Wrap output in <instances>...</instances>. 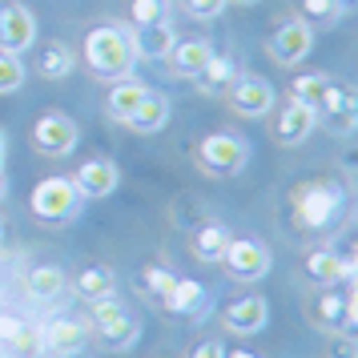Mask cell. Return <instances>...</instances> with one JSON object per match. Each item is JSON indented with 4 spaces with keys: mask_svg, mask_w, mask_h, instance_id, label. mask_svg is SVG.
I'll return each instance as SVG.
<instances>
[{
    "mask_svg": "<svg viewBox=\"0 0 358 358\" xmlns=\"http://www.w3.org/2000/svg\"><path fill=\"white\" fill-rule=\"evenodd\" d=\"M85 65L97 81H125L133 77V49H129V24H93L85 33Z\"/></svg>",
    "mask_w": 358,
    "mask_h": 358,
    "instance_id": "6da1fadb",
    "label": "cell"
},
{
    "mask_svg": "<svg viewBox=\"0 0 358 358\" xmlns=\"http://www.w3.org/2000/svg\"><path fill=\"white\" fill-rule=\"evenodd\" d=\"M290 197H294V217H298L302 234L326 229L342 213V206H346V194H342V185H334V181H306Z\"/></svg>",
    "mask_w": 358,
    "mask_h": 358,
    "instance_id": "7a4b0ae2",
    "label": "cell"
},
{
    "mask_svg": "<svg viewBox=\"0 0 358 358\" xmlns=\"http://www.w3.org/2000/svg\"><path fill=\"white\" fill-rule=\"evenodd\" d=\"M250 165V141L234 133H210L197 141V169L210 178H238Z\"/></svg>",
    "mask_w": 358,
    "mask_h": 358,
    "instance_id": "3957f363",
    "label": "cell"
},
{
    "mask_svg": "<svg viewBox=\"0 0 358 358\" xmlns=\"http://www.w3.org/2000/svg\"><path fill=\"white\" fill-rule=\"evenodd\" d=\"M355 318H358L355 282H346L342 294L334 286H322V294H314V302H310V322L318 326L322 334H350Z\"/></svg>",
    "mask_w": 358,
    "mask_h": 358,
    "instance_id": "277c9868",
    "label": "cell"
},
{
    "mask_svg": "<svg viewBox=\"0 0 358 358\" xmlns=\"http://www.w3.org/2000/svg\"><path fill=\"white\" fill-rule=\"evenodd\" d=\"M29 206H33V213L41 222H69V217L81 213L85 197L73 185V178H45V181H36Z\"/></svg>",
    "mask_w": 358,
    "mask_h": 358,
    "instance_id": "5b68a950",
    "label": "cell"
},
{
    "mask_svg": "<svg viewBox=\"0 0 358 358\" xmlns=\"http://www.w3.org/2000/svg\"><path fill=\"white\" fill-rule=\"evenodd\" d=\"M77 141H81V129H77V121L65 113H45L36 117L33 133H29V145L36 149V153H45V157H69L73 149H77Z\"/></svg>",
    "mask_w": 358,
    "mask_h": 358,
    "instance_id": "8992f818",
    "label": "cell"
},
{
    "mask_svg": "<svg viewBox=\"0 0 358 358\" xmlns=\"http://www.w3.org/2000/svg\"><path fill=\"white\" fill-rule=\"evenodd\" d=\"M222 270H226L234 282H262V278L270 274V250L262 242H254V238H229L226 254H222V262H217Z\"/></svg>",
    "mask_w": 358,
    "mask_h": 358,
    "instance_id": "52a82bcc",
    "label": "cell"
},
{
    "mask_svg": "<svg viewBox=\"0 0 358 358\" xmlns=\"http://www.w3.org/2000/svg\"><path fill=\"white\" fill-rule=\"evenodd\" d=\"M266 52L274 57L278 65H302L310 52H314V24H306V20L298 17V20H282L274 33H270V41H266Z\"/></svg>",
    "mask_w": 358,
    "mask_h": 358,
    "instance_id": "ba28073f",
    "label": "cell"
},
{
    "mask_svg": "<svg viewBox=\"0 0 358 358\" xmlns=\"http://www.w3.org/2000/svg\"><path fill=\"white\" fill-rule=\"evenodd\" d=\"M226 101H229V109H234L238 117L258 121V117H266L270 109H274V85L266 81V77L245 73V77H238V81L226 89Z\"/></svg>",
    "mask_w": 358,
    "mask_h": 358,
    "instance_id": "9c48e42d",
    "label": "cell"
},
{
    "mask_svg": "<svg viewBox=\"0 0 358 358\" xmlns=\"http://www.w3.org/2000/svg\"><path fill=\"white\" fill-rule=\"evenodd\" d=\"M89 342V322L85 318H73V314H52L49 322L41 326V350L45 355H73V350H85Z\"/></svg>",
    "mask_w": 358,
    "mask_h": 358,
    "instance_id": "30bf717a",
    "label": "cell"
},
{
    "mask_svg": "<svg viewBox=\"0 0 358 358\" xmlns=\"http://www.w3.org/2000/svg\"><path fill=\"white\" fill-rule=\"evenodd\" d=\"M36 45V17L17 4V0H8V4H0V49L4 52H29Z\"/></svg>",
    "mask_w": 358,
    "mask_h": 358,
    "instance_id": "8fae6325",
    "label": "cell"
},
{
    "mask_svg": "<svg viewBox=\"0 0 358 358\" xmlns=\"http://www.w3.org/2000/svg\"><path fill=\"white\" fill-rule=\"evenodd\" d=\"M178 45V33L169 20H157V24H133L129 29V49L137 61H165Z\"/></svg>",
    "mask_w": 358,
    "mask_h": 358,
    "instance_id": "7c38bea8",
    "label": "cell"
},
{
    "mask_svg": "<svg viewBox=\"0 0 358 358\" xmlns=\"http://www.w3.org/2000/svg\"><path fill=\"white\" fill-rule=\"evenodd\" d=\"M73 185L81 189V197H113L117 185H121V169L117 162L109 157H89L85 165H77V173H73Z\"/></svg>",
    "mask_w": 358,
    "mask_h": 358,
    "instance_id": "4fadbf2b",
    "label": "cell"
},
{
    "mask_svg": "<svg viewBox=\"0 0 358 358\" xmlns=\"http://www.w3.org/2000/svg\"><path fill=\"white\" fill-rule=\"evenodd\" d=\"M314 129H318V109H310L302 101H286L274 121V141L278 145H302Z\"/></svg>",
    "mask_w": 358,
    "mask_h": 358,
    "instance_id": "5bb4252c",
    "label": "cell"
},
{
    "mask_svg": "<svg viewBox=\"0 0 358 358\" xmlns=\"http://www.w3.org/2000/svg\"><path fill=\"white\" fill-rule=\"evenodd\" d=\"M302 270L314 286H334V282H355V262L350 254H334V250H310Z\"/></svg>",
    "mask_w": 358,
    "mask_h": 358,
    "instance_id": "9a60e30c",
    "label": "cell"
},
{
    "mask_svg": "<svg viewBox=\"0 0 358 358\" xmlns=\"http://www.w3.org/2000/svg\"><path fill=\"white\" fill-rule=\"evenodd\" d=\"M270 322V306H266V298L258 294H250V298H238V302H229L226 306V330L234 334H262Z\"/></svg>",
    "mask_w": 358,
    "mask_h": 358,
    "instance_id": "2e32d148",
    "label": "cell"
},
{
    "mask_svg": "<svg viewBox=\"0 0 358 358\" xmlns=\"http://www.w3.org/2000/svg\"><path fill=\"white\" fill-rule=\"evenodd\" d=\"M213 57V45L206 41V36H189V41H178L173 45V52L165 57L169 61V69L178 73V77H185V81H194L197 73L206 69V61Z\"/></svg>",
    "mask_w": 358,
    "mask_h": 358,
    "instance_id": "e0dca14e",
    "label": "cell"
},
{
    "mask_svg": "<svg viewBox=\"0 0 358 358\" xmlns=\"http://www.w3.org/2000/svg\"><path fill=\"white\" fill-rule=\"evenodd\" d=\"M125 125H129L133 133H141V137L162 133L165 125H169V101H165V93H153V89H149L145 97H141V105L125 117Z\"/></svg>",
    "mask_w": 358,
    "mask_h": 358,
    "instance_id": "ac0fdd59",
    "label": "cell"
},
{
    "mask_svg": "<svg viewBox=\"0 0 358 358\" xmlns=\"http://www.w3.org/2000/svg\"><path fill=\"white\" fill-rule=\"evenodd\" d=\"M238 77H242V73H238V65H234V57H217V52H213L194 81H197V89H201L206 97H226V89L238 81Z\"/></svg>",
    "mask_w": 358,
    "mask_h": 358,
    "instance_id": "d6986e66",
    "label": "cell"
},
{
    "mask_svg": "<svg viewBox=\"0 0 358 358\" xmlns=\"http://www.w3.org/2000/svg\"><path fill=\"white\" fill-rule=\"evenodd\" d=\"M165 306L173 310V314H185V318H201L206 306H210V290L197 278H178V286L165 298Z\"/></svg>",
    "mask_w": 358,
    "mask_h": 358,
    "instance_id": "ffe728a7",
    "label": "cell"
},
{
    "mask_svg": "<svg viewBox=\"0 0 358 358\" xmlns=\"http://www.w3.org/2000/svg\"><path fill=\"white\" fill-rule=\"evenodd\" d=\"M73 65H77V52L69 49L65 41H49L36 52V77H45V81H65Z\"/></svg>",
    "mask_w": 358,
    "mask_h": 358,
    "instance_id": "44dd1931",
    "label": "cell"
},
{
    "mask_svg": "<svg viewBox=\"0 0 358 358\" xmlns=\"http://www.w3.org/2000/svg\"><path fill=\"white\" fill-rule=\"evenodd\" d=\"M149 93V85H141L137 77H125V81H113V89H109V101H105V109H109V117L113 121H121L125 125V117L141 105V97Z\"/></svg>",
    "mask_w": 358,
    "mask_h": 358,
    "instance_id": "7402d4cb",
    "label": "cell"
},
{
    "mask_svg": "<svg viewBox=\"0 0 358 358\" xmlns=\"http://www.w3.org/2000/svg\"><path fill=\"white\" fill-rule=\"evenodd\" d=\"M73 290L81 294L85 302L109 298V294H117V274L109 270V266H85L81 274L73 278Z\"/></svg>",
    "mask_w": 358,
    "mask_h": 358,
    "instance_id": "603a6c76",
    "label": "cell"
},
{
    "mask_svg": "<svg viewBox=\"0 0 358 358\" xmlns=\"http://www.w3.org/2000/svg\"><path fill=\"white\" fill-rule=\"evenodd\" d=\"M229 245V226H222V222H206V226L194 234V254L201 262H222V254H226Z\"/></svg>",
    "mask_w": 358,
    "mask_h": 358,
    "instance_id": "cb8c5ba5",
    "label": "cell"
},
{
    "mask_svg": "<svg viewBox=\"0 0 358 358\" xmlns=\"http://www.w3.org/2000/svg\"><path fill=\"white\" fill-rule=\"evenodd\" d=\"M69 286V278L61 266H36L29 270V294H33L36 302H52V298H61Z\"/></svg>",
    "mask_w": 358,
    "mask_h": 358,
    "instance_id": "d4e9b609",
    "label": "cell"
},
{
    "mask_svg": "<svg viewBox=\"0 0 358 358\" xmlns=\"http://www.w3.org/2000/svg\"><path fill=\"white\" fill-rule=\"evenodd\" d=\"M330 81H334L330 73H302L290 85V101H302L310 109H322V97H326V89H330Z\"/></svg>",
    "mask_w": 358,
    "mask_h": 358,
    "instance_id": "484cf974",
    "label": "cell"
},
{
    "mask_svg": "<svg viewBox=\"0 0 358 358\" xmlns=\"http://www.w3.org/2000/svg\"><path fill=\"white\" fill-rule=\"evenodd\" d=\"M24 81H29V69H24V61H20L17 52H4V49H0V97H4V93H17V89H24Z\"/></svg>",
    "mask_w": 358,
    "mask_h": 358,
    "instance_id": "4316f807",
    "label": "cell"
},
{
    "mask_svg": "<svg viewBox=\"0 0 358 358\" xmlns=\"http://www.w3.org/2000/svg\"><path fill=\"white\" fill-rule=\"evenodd\" d=\"M97 334H101V346H105V350H129L133 342L141 338V326L133 322V318H121L117 326H105Z\"/></svg>",
    "mask_w": 358,
    "mask_h": 358,
    "instance_id": "83f0119b",
    "label": "cell"
},
{
    "mask_svg": "<svg viewBox=\"0 0 358 358\" xmlns=\"http://www.w3.org/2000/svg\"><path fill=\"white\" fill-rule=\"evenodd\" d=\"M4 350H8V355H17V358L45 355V350H41V326H36V322H20V330L13 334V342H8Z\"/></svg>",
    "mask_w": 358,
    "mask_h": 358,
    "instance_id": "f1b7e54d",
    "label": "cell"
},
{
    "mask_svg": "<svg viewBox=\"0 0 358 358\" xmlns=\"http://www.w3.org/2000/svg\"><path fill=\"white\" fill-rule=\"evenodd\" d=\"M346 4L342 0H302V17L306 24H338Z\"/></svg>",
    "mask_w": 358,
    "mask_h": 358,
    "instance_id": "f546056e",
    "label": "cell"
},
{
    "mask_svg": "<svg viewBox=\"0 0 358 358\" xmlns=\"http://www.w3.org/2000/svg\"><path fill=\"white\" fill-rule=\"evenodd\" d=\"M121 318H129V310H125V302H121L117 294H109V298H97V302H93V326H97V330H105V326H117Z\"/></svg>",
    "mask_w": 358,
    "mask_h": 358,
    "instance_id": "4dcf8cb0",
    "label": "cell"
},
{
    "mask_svg": "<svg viewBox=\"0 0 358 358\" xmlns=\"http://www.w3.org/2000/svg\"><path fill=\"white\" fill-rule=\"evenodd\" d=\"M141 286H145V294H153V298H169V294H173V286H178V278L169 274V270H165V266H145V270H141Z\"/></svg>",
    "mask_w": 358,
    "mask_h": 358,
    "instance_id": "1f68e13d",
    "label": "cell"
},
{
    "mask_svg": "<svg viewBox=\"0 0 358 358\" xmlns=\"http://www.w3.org/2000/svg\"><path fill=\"white\" fill-rule=\"evenodd\" d=\"M169 20V0H133V24H157Z\"/></svg>",
    "mask_w": 358,
    "mask_h": 358,
    "instance_id": "d6a6232c",
    "label": "cell"
},
{
    "mask_svg": "<svg viewBox=\"0 0 358 358\" xmlns=\"http://www.w3.org/2000/svg\"><path fill=\"white\" fill-rule=\"evenodd\" d=\"M318 121H326V129L334 137H350L358 129V109H334V113H318Z\"/></svg>",
    "mask_w": 358,
    "mask_h": 358,
    "instance_id": "836d02e7",
    "label": "cell"
},
{
    "mask_svg": "<svg viewBox=\"0 0 358 358\" xmlns=\"http://www.w3.org/2000/svg\"><path fill=\"white\" fill-rule=\"evenodd\" d=\"M185 13L194 20H217L226 13V0H185Z\"/></svg>",
    "mask_w": 358,
    "mask_h": 358,
    "instance_id": "e575fe53",
    "label": "cell"
},
{
    "mask_svg": "<svg viewBox=\"0 0 358 358\" xmlns=\"http://www.w3.org/2000/svg\"><path fill=\"white\" fill-rule=\"evenodd\" d=\"M326 358H358V338L355 334H330Z\"/></svg>",
    "mask_w": 358,
    "mask_h": 358,
    "instance_id": "d590c367",
    "label": "cell"
},
{
    "mask_svg": "<svg viewBox=\"0 0 358 358\" xmlns=\"http://www.w3.org/2000/svg\"><path fill=\"white\" fill-rule=\"evenodd\" d=\"M185 358H226V346L217 338H206V342H197V346H189Z\"/></svg>",
    "mask_w": 358,
    "mask_h": 358,
    "instance_id": "8d00e7d4",
    "label": "cell"
},
{
    "mask_svg": "<svg viewBox=\"0 0 358 358\" xmlns=\"http://www.w3.org/2000/svg\"><path fill=\"white\" fill-rule=\"evenodd\" d=\"M4 153H8V133L0 125V194H4Z\"/></svg>",
    "mask_w": 358,
    "mask_h": 358,
    "instance_id": "74e56055",
    "label": "cell"
},
{
    "mask_svg": "<svg viewBox=\"0 0 358 358\" xmlns=\"http://www.w3.org/2000/svg\"><path fill=\"white\" fill-rule=\"evenodd\" d=\"M226 358H258V355H250V350H234V355H226Z\"/></svg>",
    "mask_w": 358,
    "mask_h": 358,
    "instance_id": "f35d334b",
    "label": "cell"
},
{
    "mask_svg": "<svg viewBox=\"0 0 358 358\" xmlns=\"http://www.w3.org/2000/svg\"><path fill=\"white\" fill-rule=\"evenodd\" d=\"M226 4H242V8H250V4H258V0H226Z\"/></svg>",
    "mask_w": 358,
    "mask_h": 358,
    "instance_id": "ab89813d",
    "label": "cell"
},
{
    "mask_svg": "<svg viewBox=\"0 0 358 358\" xmlns=\"http://www.w3.org/2000/svg\"><path fill=\"white\" fill-rule=\"evenodd\" d=\"M61 358H93V355H85V350H73V355H61Z\"/></svg>",
    "mask_w": 358,
    "mask_h": 358,
    "instance_id": "60d3db41",
    "label": "cell"
},
{
    "mask_svg": "<svg viewBox=\"0 0 358 358\" xmlns=\"http://www.w3.org/2000/svg\"><path fill=\"white\" fill-rule=\"evenodd\" d=\"M0 294H4V270H0Z\"/></svg>",
    "mask_w": 358,
    "mask_h": 358,
    "instance_id": "b9f144b4",
    "label": "cell"
},
{
    "mask_svg": "<svg viewBox=\"0 0 358 358\" xmlns=\"http://www.w3.org/2000/svg\"><path fill=\"white\" fill-rule=\"evenodd\" d=\"M0 238H4V222H0Z\"/></svg>",
    "mask_w": 358,
    "mask_h": 358,
    "instance_id": "7bdbcfd3",
    "label": "cell"
}]
</instances>
